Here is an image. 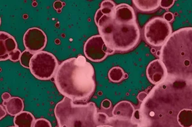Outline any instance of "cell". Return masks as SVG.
<instances>
[{
	"label": "cell",
	"instance_id": "cell-2",
	"mask_svg": "<svg viewBox=\"0 0 192 127\" xmlns=\"http://www.w3.org/2000/svg\"><path fill=\"white\" fill-rule=\"evenodd\" d=\"M160 52L169 79L192 83V28L173 32Z\"/></svg>",
	"mask_w": 192,
	"mask_h": 127
},
{
	"label": "cell",
	"instance_id": "cell-14",
	"mask_svg": "<svg viewBox=\"0 0 192 127\" xmlns=\"http://www.w3.org/2000/svg\"><path fill=\"white\" fill-rule=\"evenodd\" d=\"M35 121L33 115L28 111H22L13 118L15 127H33Z\"/></svg>",
	"mask_w": 192,
	"mask_h": 127
},
{
	"label": "cell",
	"instance_id": "cell-28",
	"mask_svg": "<svg viewBox=\"0 0 192 127\" xmlns=\"http://www.w3.org/2000/svg\"><path fill=\"white\" fill-rule=\"evenodd\" d=\"M11 98L10 94L8 92L3 93L1 95V98L3 99V101H7L10 98Z\"/></svg>",
	"mask_w": 192,
	"mask_h": 127
},
{
	"label": "cell",
	"instance_id": "cell-6",
	"mask_svg": "<svg viewBox=\"0 0 192 127\" xmlns=\"http://www.w3.org/2000/svg\"><path fill=\"white\" fill-rule=\"evenodd\" d=\"M172 32L171 25L161 17H156L149 20L144 27V30L146 41L154 46H163Z\"/></svg>",
	"mask_w": 192,
	"mask_h": 127
},
{
	"label": "cell",
	"instance_id": "cell-27",
	"mask_svg": "<svg viewBox=\"0 0 192 127\" xmlns=\"http://www.w3.org/2000/svg\"><path fill=\"white\" fill-rule=\"evenodd\" d=\"M132 120H136V121H138V122H139L140 120V113L139 110H136V111H135Z\"/></svg>",
	"mask_w": 192,
	"mask_h": 127
},
{
	"label": "cell",
	"instance_id": "cell-31",
	"mask_svg": "<svg viewBox=\"0 0 192 127\" xmlns=\"http://www.w3.org/2000/svg\"><path fill=\"white\" fill-rule=\"evenodd\" d=\"M156 54H157L158 56L160 57V54H161V52H160V51H158V52H156Z\"/></svg>",
	"mask_w": 192,
	"mask_h": 127
},
{
	"label": "cell",
	"instance_id": "cell-24",
	"mask_svg": "<svg viewBox=\"0 0 192 127\" xmlns=\"http://www.w3.org/2000/svg\"><path fill=\"white\" fill-rule=\"evenodd\" d=\"M163 19L167 21L168 22H172L173 21L174 19V14L171 12H166L164 15H163Z\"/></svg>",
	"mask_w": 192,
	"mask_h": 127
},
{
	"label": "cell",
	"instance_id": "cell-32",
	"mask_svg": "<svg viewBox=\"0 0 192 127\" xmlns=\"http://www.w3.org/2000/svg\"><path fill=\"white\" fill-rule=\"evenodd\" d=\"M154 51H155V50L153 49V50H152V51H151V52H152V53H154Z\"/></svg>",
	"mask_w": 192,
	"mask_h": 127
},
{
	"label": "cell",
	"instance_id": "cell-20",
	"mask_svg": "<svg viewBox=\"0 0 192 127\" xmlns=\"http://www.w3.org/2000/svg\"><path fill=\"white\" fill-rule=\"evenodd\" d=\"M21 54L22 53L19 49L13 51L9 54V59L12 62H17V61H20Z\"/></svg>",
	"mask_w": 192,
	"mask_h": 127
},
{
	"label": "cell",
	"instance_id": "cell-8",
	"mask_svg": "<svg viewBox=\"0 0 192 127\" xmlns=\"http://www.w3.org/2000/svg\"><path fill=\"white\" fill-rule=\"evenodd\" d=\"M47 41L45 32L38 28H29L23 36L24 47L33 54L41 52L46 46Z\"/></svg>",
	"mask_w": 192,
	"mask_h": 127
},
{
	"label": "cell",
	"instance_id": "cell-7",
	"mask_svg": "<svg viewBox=\"0 0 192 127\" xmlns=\"http://www.w3.org/2000/svg\"><path fill=\"white\" fill-rule=\"evenodd\" d=\"M83 52L86 58L92 62H101L107 56L114 53L110 49L100 35H95L88 38L84 45Z\"/></svg>",
	"mask_w": 192,
	"mask_h": 127
},
{
	"label": "cell",
	"instance_id": "cell-15",
	"mask_svg": "<svg viewBox=\"0 0 192 127\" xmlns=\"http://www.w3.org/2000/svg\"><path fill=\"white\" fill-rule=\"evenodd\" d=\"M133 3L136 8L144 12H151L160 6V0H134Z\"/></svg>",
	"mask_w": 192,
	"mask_h": 127
},
{
	"label": "cell",
	"instance_id": "cell-10",
	"mask_svg": "<svg viewBox=\"0 0 192 127\" xmlns=\"http://www.w3.org/2000/svg\"><path fill=\"white\" fill-rule=\"evenodd\" d=\"M112 17L117 23L129 24L136 22V15L133 8L126 3L117 5Z\"/></svg>",
	"mask_w": 192,
	"mask_h": 127
},
{
	"label": "cell",
	"instance_id": "cell-29",
	"mask_svg": "<svg viewBox=\"0 0 192 127\" xmlns=\"http://www.w3.org/2000/svg\"><path fill=\"white\" fill-rule=\"evenodd\" d=\"M0 111H1V112H0V119L2 120V119H3L5 116H6V111H5V110L4 109V108H3V105H0Z\"/></svg>",
	"mask_w": 192,
	"mask_h": 127
},
{
	"label": "cell",
	"instance_id": "cell-5",
	"mask_svg": "<svg viewBox=\"0 0 192 127\" xmlns=\"http://www.w3.org/2000/svg\"><path fill=\"white\" fill-rule=\"evenodd\" d=\"M58 67V62L53 54L41 51L34 54L30 62L29 70L36 78L48 80L54 76Z\"/></svg>",
	"mask_w": 192,
	"mask_h": 127
},
{
	"label": "cell",
	"instance_id": "cell-11",
	"mask_svg": "<svg viewBox=\"0 0 192 127\" xmlns=\"http://www.w3.org/2000/svg\"><path fill=\"white\" fill-rule=\"evenodd\" d=\"M135 111L134 106L131 103L126 100H122L115 105L112 114L113 117L119 120L131 121Z\"/></svg>",
	"mask_w": 192,
	"mask_h": 127
},
{
	"label": "cell",
	"instance_id": "cell-12",
	"mask_svg": "<svg viewBox=\"0 0 192 127\" xmlns=\"http://www.w3.org/2000/svg\"><path fill=\"white\" fill-rule=\"evenodd\" d=\"M17 49V43L13 36L6 32H0V57L9 55Z\"/></svg>",
	"mask_w": 192,
	"mask_h": 127
},
{
	"label": "cell",
	"instance_id": "cell-1",
	"mask_svg": "<svg viewBox=\"0 0 192 127\" xmlns=\"http://www.w3.org/2000/svg\"><path fill=\"white\" fill-rule=\"evenodd\" d=\"M54 83L59 92L74 102H87L95 90L94 68L83 55L70 58L59 65Z\"/></svg>",
	"mask_w": 192,
	"mask_h": 127
},
{
	"label": "cell",
	"instance_id": "cell-4",
	"mask_svg": "<svg viewBox=\"0 0 192 127\" xmlns=\"http://www.w3.org/2000/svg\"><path fill=\"white\" fill-rule=\"evenodd\" d=\"M97 113L95 103L76 104L66 97L57 103L54 108L59 127H97L101 125Z\"/></svg>",
	"mask_w": 192,
	"mask_h": 127
},
{
	"label": "cell",
	"instance_id": "cell-23",
	"mask_svg": "<svg viewBox=\"0 0 192 127\" xmlns=\"http://www.w3.org/2000/svg\"><path fill=\"white\" fill-rule=\"evenodd\" d=\"M101 107L104 109H109L112 107V102L108 99L103 100L101 102Z\"/></svg>",
	"mask_w": 192,
	"mask_h": 127
},
{
	"label": "cell",
	"instance_id": "cell-30",
	"mask_svg": "<svg viewBox=\"0 0 192 127\" xmlns=\"http://www.w3.org/2000/svg\"><path fill=\"white\" fill-rule=\"evenodd\" d=\"M97 127H115L113 126L110 125H98Z\"/></svg>",
	"mask_w": 192,
	"mask_h": 127
},
{
	"label": "cell",
	"instance_id": "cell-13",
	"mask_svg": "<svg viewBox=\"0 0 192 127\" xmlns=\"http://www.w3.org/2000/svg\"><path fill=\"white\" fill-rule=\"evenodd\" d=\"M8 114L15 116L21 113L24 109V102L21 98L18 97H11L8 100L3 103Z\"/></svg>",
	"mask_w": 192,
	"mask_h": 127
},
{
	"label": "cell",
	"instance_id": "cell-22",
	"mask_svg": "<svg viewBox=\"0 0 192 127\" xmlns=\"http://www.w3.org/2000/svg\"><path fill=\"white\" fill-rule=\"evenodd\" d=\"M103 15H104L102 13L101 9L99 8L98 10H97L96 13H95V16H94V22H95V24L96 26H97V24H98L99 23V21L100 19H101V17Z\"/></svg>",
	"mask_w": 192,
	"mask_h": 127
},
{
	"label": "cell",
	"instance_id": "cell-18",
	"mask_svg": "<svg viewBox=\"0 0 192 127\" xmlns=\"http://www.w3.org/2000/svg\"><path fill=\"white\" fill-rule=\"evenodd\" d=\"M33 55V54L28 51L27 50L23 51L21 54L20 61H19L20 63H21V65L23 66L24 67L29 68L30 62H31V60Z\"/></svg>",
	"mask_w": 192,
	"mask_h": 127
},
{
	"label": "cell",
	"instance_id": "cell-25",
	"mask_svg": "<svg viewBox=\"0 0 192 127\" xmlns=\"http://www.w3.org/2000/svg\"><path fill=\"white\" fill-rule=\"evenodd\" d=\"M63 6V3L60 1H56L53 4V7L56 10H61Z\"/></svg>",
	"mask_w": 192,
	"mask_h": 127
},
{
	"label": "cell",
	"instance_id": "cell-26",
	"mask_svg": "<svg viewBox=\"0 0 192 127\" xmlns=\"http://www.w3.org/2000/svg\"><path fill=\"white\" fill-rule=\"evenodd\" d=\"M147 93L145 92H142L139 93V94H138V96H137V98H138V99L140 101L142 102L145 99V98L147 97Z\"/></svg>",
	"mask_w": 192,
	"mask_h": 127
},
{
	"label": "cell",
	"instance_id": "cell-3",
	"mask_svg": "<svg viewBox=\"0 0 192 127\" xmlns=\"http://www.w3.org/2000/svg\"><path fill=\"white\" fill-rule=\"evenodd\" d=\"M112 15H104L99 21L97 26L99 35L106 46L114 52H124L132 50L138 44L140 37L138 24L136 22L117 23L112 19Z\"/></svg>",
	"mask_w": 192,
	"mask_h": 127
},
{
	"label": "cell",
	"instance_id": "cell-21",
	"mask_svg": "<svg viewBox=\"0 0 192 127\" xmlns=\"http://www.w3.org/2000/svg\"><path fill=\"white\" fill-rule=\"evenodd\" d=\"M174 3V0H161L160 1V6L164 9H169L173 6Z\"/></svg>",
	"mask_w": 192,
	"mask_h": 127
},
{
	"label": "cell",
	"instance_id": "cell-19",
	"mask_svg": "<svg viewBox=\"0 0 192 127\" xmlns=\"http://www.w3.org/2000/svg\"><path fill=\"white\" fill-rule=\"evenodd\" d=\"M33 127H52L51 124L46 119L38 118L35 120Z\"/></svg>",
	"mask_w": 192,
	"mask_h": 127
},
{
	"label": "cell",
	"instance_id": "cell-17",
	"mask_svg": "<svg viewBox=\"0 0 192 127\" xmlns=\"http://www.w3.org/2000/svg\"><path fill=\"white\" fill-rule=\"evenodd\" d=\"M116 4L111 0H105L101 2L100 4V9L103 15H110L113 13L116 7Z\"/></svg>",
	"mask_w": 192,
	"mask_h": 127
},
{
	"label": "cell",
	"instance_id": "cell-9",
	"mask_svg": "<svg viewBox=\"0 0 192 127\" xmlns=\"http://www.w3.org/2000/svg\"><path fill=\"white\" fill-rule=\"evenodd\" d=\"M146 74L150 82L156 85L165 81L168 76L167 69L160 59L154 60L149 64Z\"/></svg>",
	"mask_w": 192,
	"mask_h": 127
},
{
	"label": "cell",
	"instance_id": "cell-16",
	"mask_svg": "<svg viewBox=\"0 0 192 127\" xmlns=\"http://www.w3.org/2000/svg\"><path fill=\"white\" fill-rule=\"evenodd\" d=\"M126 74L122 68L115 66L110 69L108 72V78L110 81L113 83H119L122 81L126 78Z\"/></svg>",
	"mask_w": 192,
	"mask_h": 127
}]
</instances>
